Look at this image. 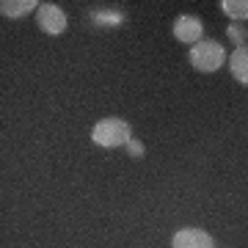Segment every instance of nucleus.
I'll return each instance as SVG.
<instances>
[{
  "label": "nucleus",
  "mask_w": 248,
  "mask_h": 248,
  "mask_svg": "<svg viewBox=\"0 0 248 248\" xmlns=\"http://www.w3.org/2000/svg\"><path fill=\"white\" fill-rule=\"evenodd\" d=\"M133 138V127L119 119V116H108V119H99L91 130V141L102 146V149H119Z\"/></svg>",
  "instance_id": "nucleus-1"
},
{
  "label": "nucleus",
  "mask_w": 248,
  "mask_h": 248,
  "mask_svg": "<svg viewBox=\"0 0 248 248\" xmlns=\"http://www.w3.org/2000/svg\"><path fill=\"white\" fill-rule=\"evenodd\" d=\"M226 63V50L221 47V42H213V39H202L190 47V66L196 72H218Z\"/></svg>",
  "instance_id": "nucleus-2"
},
{
  "label": "nucleus",
  "mask_w": 248,
  "mask_h": 248,
  "mask_svg": "<svg viewBox=\"0 0 248 248\" xmlns=\"http://www.w3.org/2000/svg\"><path fill=\"white\" fill-rule=\"evenodd\" d=\"M36 22L39 28L45 31L47 36H61L69 25V19H66V11L61 6H55V3H39V9H36Z\"/></svg>",
  "instance_id": "nucleus-3"
},
{
  "label": "nucleus",
  "mask_w": 248,
  "mask_h": 248,
  "mask_svg": "<svg viewBox=\"0 0 248 248\" xmlns=\"http://www.w3.org/2000/svg\"><path fill=\"white\" fill-rule=\"evenodd\" d=\"M171 248H215V240L204 229L196 226H185L171 237Z\"/></svg>",
  "instance_id": "nucleus-4"
},
{
  "label": "nucleus",
  "mask_w": 248,
  "mask_h": 248,
  "mask_svg": "<svg viewBox=\"0 0 248 248\" xmlns=\"http://www.w3.org/2000/svg\"><path fill=\"white\" fill-rule=\"evenodd\" d=\"M202 33H204V22L193 14H182L177 17L174 22V36H177V42H185V45L193 47L196 42H202Z\"/></svg>",
  "instance_id": "nucleus-5"
},
{
  "label": "nucleus",
  "mask_w": 248,
  "mask_h": 248,
  "mask_svg": "<svg viewBox=\"0 0 248 248\" xmlns=\"http://www.w3.org/2000/svg\"><path fill=\"white\" fill-rule=\"evenodd\" d=\"M39 9L36 0H0V17L6 19H19V17H28L31 11Z\"/></svg>",
  "instance_id": "nucleus-6"
},
{
  "label": "nucleus",
  "mask_w": 248,
  "mask_h": 248,
  "mask_svg": "<svg viewBox=\"0 0 248 248\" xmlns=\"http://www.w3.org/2000/svg\"><path fill=\"white\" fill-rule=\"evenodd\" d=\"M229 69H232V75H234L237 83L248 86V50H246V47H234V50H232Z\"/></svg>",
  "instance_id": "nucleus-7"
},
{
  "label": "nucleus",
  "mask_w": 248,
  "mask_h": 248,
  "mask_svg": "<svg viewBox=\"0 0 248 248\" xmlns=\"http://www.w3.org/2000/svg\"><path fill=\"white\" fill-rule=\"evenodd\" d=\"M221 11L226 17L237 19V22H246L248 19V3L246 0H221Z\"/></svg>",
  "instance_id": "nucleus-8"
},
{
  "label": "nucleus",
  "mask_w": 248,
  "mask_h": 248,
  "mask_svg": "<svg viewBox=\"0 0 248 248\" xmlns=\"http://www.w3.org/2000/svg\"><path fill=\"white\" fill-rule=\"evenodd\" d=\"M91 22L94 25H119L124 22L122 11H91Z\"/></svg>",
  "instance_id": "nucleus-9"
},
{
  "label": "nucleus",
  "mask_w": 248,
  "mask_h": 248,
  "mask_svg": "<svg viewBox=\"0 0 248 248\" xmlns=\"http://www.w3.org/2000/svg\"><path fill=\"white\" fill-rule=\"evenodd\" d=\"M226 33H229V39L234 42V47H246V28L229 25V28H226Z\"/></svg>",
  "instance_id": "nucleus-10"
},
{
  "label": "nucleus",
  "mask_w": 248,
  "mask_h": 248,
  "mask_svg": "<svg viewBox=\"0 0 248 248\" xmlns=\"http://www.w3.org/2000/svg\"><path fill=\"white\" fill-rule=\"evenodd\" d=\"M124 146H127V152H130L133 157H143V143L138 141V138H130V141L124 143Z\"/></svg>",
  "instance_id": "nucleus-11"
}]
</instances>
